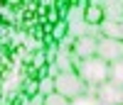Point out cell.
I'll return each instance as SVG.
<instances>
[{"instance_id": "3", "label": "cell", "mask_w": 123, "mask_h": 105, "mask_svg": "<svg viewBox=\"0 0 123 105\" xmlns=\"http://www.w3.org/2000/svg\"><path fill=\"white\" fill-rule=\"evenodd\" d=\"M84 5L86 3H71L67 10V27H69V39H79V37H96V29H91L86 25V17H84Z\"/></svg>"}, {"instance_id": "5", "label": "cell", "mask_w": 123, "mask_h": 105, "mask_svg": "<svg viewBox=\"0 0 123 105\" xmlns=\"http://www.w3.org/2000/svg\"><path fill=\"white\" fill-rule=\"evenodd\" d=\"M96 56L104 59L106 64H116L123 59V42L121 39H108V37H98V49Z\"/></svg>"}, {"instance_id": "6", "label": "cell", "mask_w": 123, "mask_h": 105, "mask_svg": "<svg viewBox=\"0 0 123 105\" xmlns=\"http://www.w3.org/2000/svg\"><path fill=\"white\" fill-rule=\"evenodd\" d=\"M94 95L101 100V105H121L123 103V88L111 83V81H106L104 86H98L94 90Z\"/></svg>"}, {"instance_id": "15", "label": "cell", "mask_w": 123, "mask_h": 105, "mask_svg": "<svg viewBox=\"0 0 123 105\" xmlns=\"http://www.w3.org/2000/svg\"><path fill=\"white\" fill-rule=\"evenodd\" d=\"M25 105H44V98L39 95V93H35L32 98H27V103H25Z\"/></svg>"}, {"instance_id": "11", "label": "cell", "mask_w": 123, "mask_h": 105, "mask_svg": "<svg viewBox=\"0 0 123 105\" xmlns=\"http://www.w3.org/2000/svg\"><path fill=\"white\" fill-rule=\"evenodd\" d=\"M69 37V27H67V20H62V22H54L52 25V39L54 42H62Z\"/></svg>"}, {"instance_id": "14", "label": "cell", "mask_w": 123, "mask_h": 105, "mask_svg": "<svg viewBox=\"0 0 123 105\" xmlns=\"http://www.w3.org/2000/svg\"><path fill=\"white\" fill-rule=\"evenodd\" d=\"M44 105H71V100H67L64 95H59V93L54 90L52 95H47V98H44Z\"/></svg>"}, {"instance_id": "12", "label": "cell", "mask_w": 123, "mask_h": 105, "mask_svg": "<svg viewBox=\"0 0 123 105\" xmlns=\"http://www.w3.org/2000/svg\"><path fill=\"white\" fill-rule=\"evenodd\" d=\"M37 93H39V95H42V98H47V95H52V93H54V78H52V76H47V78H42V81L37 83Z\"/></svg>"}, {"instance_id": "17", "label": "cell", "mask_w": 123, "mask_h": 105, "mask_svg": "<svg viewBox=\"0 0 123 105\" xmlns=\"http://www.w3.org/2000/svg\"><path fill=\"white\" fill-rule=\"evenodd\" d=\"M121 39H123V22H121Z\"/></svg>"}, {"instance_id": "8", "label": "cell", "mask_w": 123, "mask_h": 105, "mask_svg": "<svg viewBox=\"0 0 123 105\" xmlns=\"http://www.w3.org/2000/svg\"><path fill=\"white\" fill-rule=\"evenodd\" d=\"M101 5H104L108 22H123V0H108V3H101Z\"/></svg>"}, {"instance_id": "10", "label": "cell", "mask_w": 123, "mask_h": 105, "mask_svg": "<svg viewBox=\"0 0 123 105\" xmlns=\"http://www.w3.org/2000/svg\"><path fill=\"white\" fill-rule=\"evenodd\" d=\"M108 81L123 88V59L116 61V64H111V68H108Z\"/></svg>"}, {"instance_id": "4", "label": "cell", "mask_w": 123, "mask_h": 105, "mask_svg": "<svg viewBox=\"0 0 123 105\" xmlns=\"http://www.w3.org/2000/svg\"><path fill=\"white\" fill-rule=\"evenodd\" d=\"M96 49H98V37H91V34L74 39V42H71V47H69V51H71V56H74V61L94 59V56H96Z\"/></svg>"}, {"instance_id": "9", "label": "cell", "mask_w": 123, "mask_h": 105, "mask_svg": "<svg viewBox=\"0 0 123 105\" xmlns=\"http://www.w3.org/2000/svg\"><path fill=\"white\" fill-rule=\"evenodd\" d=\"M98 34L101 37H108V39H121V22H108V20H106V22L98 27Z\"/></svg>"}, {"instance_id": "1", "label": "cell", "mask_w": 123, "mask_h": 105, "mask_svg": "<svg viewBox=\"0 0 123 105\" xmlns=\"http://www.w3.org/2000/svg\"><path fill=\"white\" fill-rule=\"evenodd\" d=\"M108 68H111V64H106V61L98 59V56L86 59V61H76V66H74V71L79 73V78L89 86V93L96 90L98 86H104L108 81Z\"/></svg>"}, {"instance_id": "2", "label": "cell", "mask_w": 123, "mask_h": 105, "mask_svg": "<svg viewBox=\"0 0 123 105\" xmlns=\"http://www.w3.org/2000/svg\"><path fill=\"white\" fill-rule=\"evenodd\" d=\"M54 90L59 95H64L67 100H76L89 93V86L79 78L76 71H67V73H57L54 76Z\"/></svg>"}, {"instance_id": "7", "label": "cell", "mask_w": 123, "mask_h": 105, "mask_svg": "<svg viewBox=\"0 0 123 105\" xmlns=\"http://www.w3.org/2000/svg\"><path fill=\"white\" fill-rule=\"evenodd\" d=\"M84 17H86V25L91 27V29H98L101 25L106 22V12H104V5L101 3H86L84 5Z\"/></svg>"}, {"instance_id": "18", "label": "cell", "mask_w": 123, "mask_h": 105, "mask_svg": "<svg viewBox=\"0 0 123 105\" xmlns=\"http://www.w3.org/2000/svg\"><path fill=\"white\" fill-rule=\"evenodd\" d=\"M121 105H123V103H121Z\"/></svg>"}, {"instance_id": "16", "label": "cell", "mask_w": 123, "mask_h": 105, "mask_svg": "<svg viewBox=\"0 0 123 105\" xmlns=\"http://www.w3.org/2000/svg\"><path fill=\"white\" fill-rule=\"evenodd\" d=\"M35 66H44V54H42V51L35 54Z\"/></svg>"}, {"instance_id": "13", "label": "cell", "mask_w": 123, "mask_h": 105, "mask_svg": "<svg viewBox=\"0 0 123 105\" xmlns=\"http://www.w3.org/2000/svg\"><path fill=\"white\" fill-rule=\"evenodd\" d=\"M71 105H101V100L94 95V93H86V95H81L76 100H71Z\"/></svg>"}]
</instances>
